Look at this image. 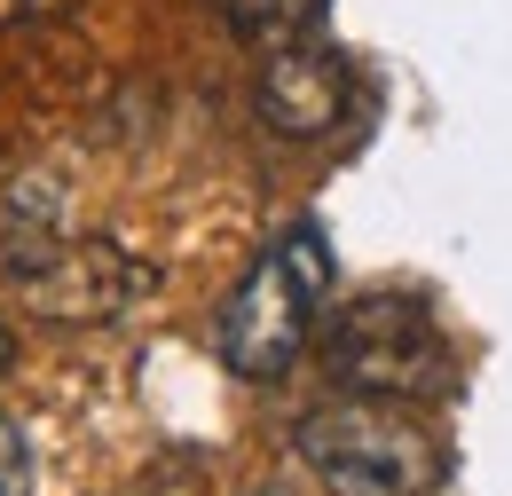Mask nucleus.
Segmentation results:
<instances>
[{"mask_svg": "<svg viewBox=\"0 0 512 496\" xmlns=\"http://www.w3.org/2000/svg\"><path fill=\"white\" fill-rule=\"evenodd\" d=\"M300 465L331 496H434L449 473L442 434L418 418V402L394 394H331L292 426Z\"/></svg>", "mask_w": 512, "mask_h": 496, "instance_id": "f257e3e1", "label": "nucleus"}, {"mask_svg": "<svg viewBox=\"0 0 512 496\" xmlns=\"http://www.w3.org/2000/svg\"><path fill=\"white\" fill-rule=\"evenodd\" d=\"M323 371L331 386L355 394H394V402H442L457 386L442 323L410 292H355L347 308L323 323Z\"/></svg>", "mask_w": 512, "mask_h": 496, "instance_id": "f03ea898", "label": "nucleus"}, {"mask_svg": "<svg viewBox=\"0 0 512 496\" xmlns=\"http://www.w3.org/2000/svg\"><path fill=\"white\" fill-rule=\"evenodd\" d=\"M323 292H331V252L316 229H292L284 245H268L245 268V284L229 292L221 308V363L237 378H284L308 347V323H316Z\"/></svg>", "mask_w": 512, "mask_h": 496, "instance_id": "7ed1b4c3", "label": "nucleus"}, {"mask_svg": "<svg viewBox=\"0 0 512 496\" xmlns=\"http://www.w3.org/2000/svg\"><path fill=\"white\" fill-rule=\"evenodd\" d=\"M16 276V300L40 315V323H64V331H87V323H111L127 315L142 292H150V268L119 252L111 237H56L32 260L8 268Z\"/></svg>", "mask_w": 512, "mask_h": 496, "instance_id": "20e7f679", "label": "nucleus"}, {"mask_svg": "<svg viewBox=\"0 0 512 496\" xmlns=\"http://www.w3.org/2000/svg\"><path fill=\"white\" fill-rule=\"evenodd\" d=\"M253 111L268 134L284 142H316L347 119V63L331 56L323 40H284V48H260L253 71Z\"/></svg>", "mask_w": 512, "mask_h": 496, "instance_id": "39448f33", "label": "nucleus"}, {"mask_svg": "<svg viewBox=\"0 0 512 496\" xmlns=\"http://www.w3.org/2000/svg\"><path fill=\"white\" fill-rule=\"evenodd\" d=\"M221 16L245 48H284V40H316L323 0H221Z\"/></svg>", "mask_w": 512, "mask_h": 496, "instance_id": "423d86ee", "label": "nucleus"}, {"mask_svg": "<svg viewBox=\"0 0 512 496\" xmlns=\"http://www.w3.org/2000/svg\"><path fill=\"white\" fill-rule=\"evenodd\" d=\"M0 496H32V449L16 418H0Z\"/></svg>", "mask_w": 512, "mask_h": 496, "instance_id": "0eeeda50", "label": "nucleus"}, {"mask_svg": "<svg viewBox=\"0 0 512 496\" xmlns=\"http://www.w3.org/2000/svg\"><path fill=\"white\" fill-rule=\"evenodd\" d=\"M79 0H0V32H24V24H56Z\"/></svg>", "mask_w": 512, "mask_h": 496, "instance_id": "6e6552de", "label": "nucleus"}, {"mask_svg": "<svg viewBox=\"0 0 512 496\" xmlns=\"http://www.w3.org/2000/svg\"><path fill=\"white\" fill-rule=\"evenodd\" d=\"M16 371V339H8V323H0V378Z\"/></svg>", "mask_w": 512, "mask_h": 496, "instance_id": "1a4fd4ad", "label": "nucleus"}]
</instances>
